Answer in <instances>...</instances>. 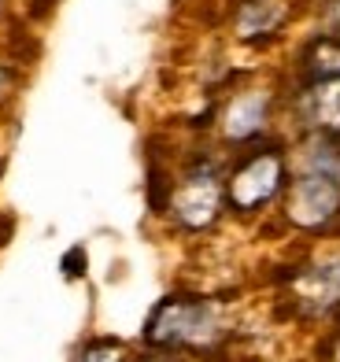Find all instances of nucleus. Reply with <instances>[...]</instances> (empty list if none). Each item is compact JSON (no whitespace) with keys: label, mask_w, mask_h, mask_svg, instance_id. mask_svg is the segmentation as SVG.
<instances>
[{"label":"nucleus","mask_w":340,"mask_h":362,"mask_svg":"<svg viewBox=\"0 0 340 362\" xmlns=\"http://www.w3.org/2000/svg\"><path fill=\"white\" fill-rule=\"evenodd\" d=\"M311 122L322 129H340V78H329L322 89L311 93Z\"/></svg>","instance_id":"423d86ee"},{"label":"nucleus","mask_w":340,"mask_h":362,"mask_svg":"<svg viewBox=\"0 0 340 362\" xmlns=\"http://www.w3.org/2000/svg\"><path fill=\"white\" fill-rule=\"evenodd\" d=\"M263 122H266V96L263 93L240 96V100H233L230 111H225V134H230L233 141L255 137L259 129H263Z\"/></svg>","instance_id":"39448f33"},{"label":"nucleus","mask_w":340,"mask_h":362,"mask_svg":"<svg viewBox=\"0 0 340 362\" xmlns=\"http://www.w3.org/2000/svg\"><path fill=\"white\" fill-rule=\"evenodd\" d=\"M74 362H126V348L115 337H100V340H89Z\"/></svg>","instance_id":"0eeeda50"},{"label":"nucleus","mask_w":340,"mask_h":362,"mask_svg":"<svg viewBox=\"0 0 340 362\" xmlns=\"http://www.w3.org/2000/svg\"><path fill=\"white\" fill-rule=\"evenodd\" d=\"M281 181H285L281 156L278 152H255L245 167L230 177V204L237 211H255L281 192Z\"/></svg>","instance_id":"7ed1b4c3"},{"label":"nucleus","mask_w":340,"mask_h":362,"mask_svg":"<svg viewBox=\"0 0 340 362\" xmlns=\"http://www.w3.org/2000/svg\"><path fill=\"white\" fill-rule=\"evenodd\" d=\"M170 207H174V215L182 226L189 229H204V226H211L215 215H218V207H222V185H218V177L215 170H192L182 185L174 189L170 196Z\"/></svg>","instance_id":"20e7f679"},{"label":"nucleus","mask_w":340,"mask_h":362,"mask_svg":"<svg viewBox=\"0 0 340 362\" xmlns=\"http://www.w3.org/2000/svg\"><path fill=\"white\" fill-rule=\"evenodd\" d=\"M82 274H86V248L78 244L63 255V277H82Z\"/></svg>","instance_id":"6e6552de"},{"label":"nucleus","mask_w":340,"mask_h":362,"mask_svg":"<svg viewBox=\"0 0 340 362\" xmlns=\"http://www.w3.org/2000/svg\"><path fill=\"white\" fill-rule=\"evenodd\" d=\"M4 78H8V74H4V71H0V86H4Z\"/></svg>","instance_id":"1a4fd4ad"},{"label":"nucleus","mask_w":340,"mask_h":362,"mask_svg":"<svg viewBox=\"0 0 340 362\" xmlns=\"http://www.w3.org/2000/svg\"><path fill=\"white\" fill-rule=\"evenodd\" d=\"M340 215V174L300 170L288 189V218L303 229H322Z\"/></svg>","instance_id":"f03ea898"},{"label":"nucleus","mask_w":340,"mask_h":362,"mask_svg":"<svg viewBox=\"0 0 340 362\" xmlns=\"http://www.w3.org/2000/svg\"><path fill=\"white\" fill-rule=\"evenodd\" d=\"M222 333L225 329L218 322V307L192 296H167L144 325V340L159 348H211L215 340H222Z\"/></svg>","instance_id":"f257e3e1"}]
</instances>
